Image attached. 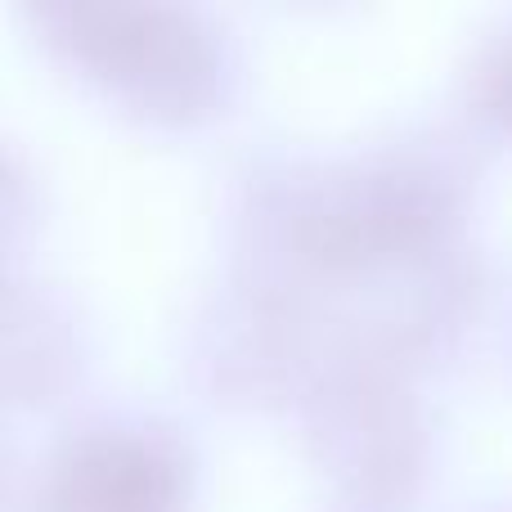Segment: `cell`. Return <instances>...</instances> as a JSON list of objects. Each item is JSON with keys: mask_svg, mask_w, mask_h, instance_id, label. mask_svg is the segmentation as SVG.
<instances>
[{"mask_svg": "<svg viewBox=\"0 0 512 512\" xmlns=\"http://www.w3.org/2000/svg\"><path fill=\"white\" fill-rule=\"evenodd\" d=\"M81 512H162L167 508V472L140 450H99L77 468Z\"/></svg>", "mask_w": 512, "mask_h": 512, "instance_id": "1", "label": "cell"}]
</instances>
